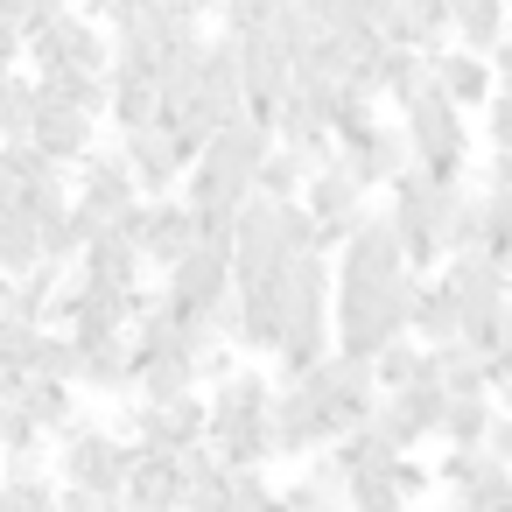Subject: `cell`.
<instances>
[{
	"label": "cell",
	"instance_id": "2",
	"mask_svg": "<svg viewBox=\"0 0 512 512\" xmlns=\"http://www.w3.org/2000/svg\"><path fill=\"white\" fill-rule=\"evenodd\" d=\"M414 281L421 274H400V281H330V351L372 365L386 344H400L407 337V309H414Z\"/></svg>",
	"mask_w": 512,
	"mask_h": 512
},
{
	"label": "cell",
	"instance_id": "1",
	"mask_svg": "<svg viewBox=\"0 0 512 512\" xmlns=\"http://www.w3.org/2000/svg\"><path fill=\"white\" fill-rule=\"evenodd\" d=\"M267 400H274V379L260 365H232L211 393H204V449L225 463V470H267Z\"/></svg>",
	"mask_w": 512,
	"mask_h": 512
},
{
	"label": "cell",
	"instance_id": "33",
	"mask_svg": "<svg viewBox=\"0 0 512 512\" xmlns=\"http://www.w3.org/2000/svg\"><path fill=\"white\" fill-rule=\"evenodd\" d=\"M0 309H8V274H0Z\"/></svg>",
	"mask_w": 512,
	"mask_h": 512
},
{
	"label": "cell",
	"instance_id": "27",
	"mask_svg": "<svg viewBox=\"0 0 512 512\" xmlns=\"http://www.w3.org/2000/svg\"><path fill=\"white\" fill-rule=\"evenodd\" d=\"M29 113H36V85H29V71H8L0 78V148H15L29 134Z\"/></svg>",
	"mask_w": 512,
	"mask_h": 512
},
{
	"label": "cell",
	"instance_id": "15",
	"mask_svg": "<svg viewBox=\"0 0 512 512\" xmlns=\"http://www.w3.org/2000/svg\"><path fill=\"white\" fill-rule=\"evenodd\" d=\"M113 148H120V162H127V176H134V197H176V183H183L190 155H183V148H176L162 127L113 134Z\"/></svg>",
	"mask_w": 512,
	"mask_h": 512
},
{
	"label": "cell",
	"instance_id": "31",
	"mask_svg": "<svg viewBox=\"0 0 512 512\" xmlns=\"http://www.w3.org/2000/svg\"><path fill=\"white\" fill-rule=\"evenodd\" d=\"M8 71H22V36H15V22H0V78Z\"/></svg>",
	"mask_w": 512,
	"mask_h": 512
},
{
	"label": "cell",
	"instance_id": "10",
	"mask_svg": "<svg viewBox=\"0 0 512 512\" xmlns=\"http://www.w3.org/2000/svg\"><path fill=\"white\" fill-rule=\"evenodd\" d=\"M113 232L141 253V267H155V274H169L190 246H197V218L183 211V197H141V204H127L120 218H113Z\"/></svg>",
	"mask_w": 512,
	"mask_h": 512
},
{
	"label": "cell",
	"instance_id": "12",
	"mask_svg": "<svg viewBox=\"0 0 512 512\" xmlns=\"http://www.w3.org/2000/svg\"><path fill=\"white\" fill-rule=\"evenodd\" d=\"M22 57L36 64V71H78V78H106V29L99 22H85L78 8L64 15V22H50L43 36H29L22 43Z\"/></svg>",
	"mask_w": 512,
	"mask_h": 512
},
{
	"label": "cell",
	"instance_id": "25",
	"mask_svg": "<svg viewBox=\"0 0 512 512\" xmlns=\"http://www.w3.org/2000/svg\"><path fill=\"white\" fill-rule=\"evenodd\" d=\"M491 477H505V463H491L484 449H442V463H435V484L449 498H477Z\"/></svg>",
	"mask_w": 512,
	"mask_h": 512
},
{
	"label": "cell",
	"instance_id": "14",
	"mask_svg": "<svg viewBox=\"0 0 512 512\" xmlns=\"http://www.w3.org/2000/svg\"><path fill=\"white\" fill-rule=\"evenodd\" d=\"M127 442L148 449V456H183L204 442V393H183V400H141L127 414Z\"/></svg>",
	"mask_w": 512,
	"mask_h": 512
},
{
	"label": "cell",
	"instance_id": "4",
	"mask_svg": "<svg viewBox=\"0 0 512 512\" xmlns=\"http://www.w3.org/2000/svg\"><path fill=\"white\" fill-rule=\"evenodd\" d=\"M330 351V260L309 253L281 274V344H274V386L302 379L316 358Z\"/></svg>",
	"mask_w": 512,
	"mask_h": 512
},
{
	"label": "cell",
	"instance_id": "9",
	"mask_svg": "<svg viewBox=\"0 0 512 512\" xmlns=\"http://www.w3.org/2000/svg\"><path fill=\"white\" fill-rule=\"evenodd\" d=\"M295 204H302V218H309V232H316V253H323V260H330V253H337V239L372 211L365 183L337 162V148H330V162H316V169L302 176V197H295Z\"/></svg>",
	"mask_w": 512,
	"mask_h": 512
},
{
	"label": "cell",
	"instance_id": "3",
	"mask_svg": "<svg viewBox=\"0 0 512 512\" xmlns=\"http://www.w3.org/2000/svg\"><path fill=\"white\" fill-rule=\"evenodd\" d=\"M456 190L463 183H428V176H414V169H400L393 183H386V225H393V239H400V260H407V274H435L442 260H449V218H456Z\"/></svg>",
	"mask_w": 512,
	"mask_h": 512
},
{
	"label": "cell",
	"instance_id": "17",
	"mask_svg": "<svg viewBox=\"0 0 512 512\" xmlns=\"http://www.w3.org/2000/svg\"><path fill=\"white\" fill-rule=\"evenodd\" d=\"M22 141H29L50 169H64V176H71V169L99 148V120H85V113H71V106H36Z\"/></svg>",
	"mask_w": 512,
	"mask_h": 512
},
{
	"label": "cell",
	"instance_id": "26",
	"mask_svg": "<svg viewBox=\"0 0 512 512\" xmlns=\"http://www.w3.org/2000/svg\"><path fill=\"white\" fill-rule=\"evenodd\" d=\"M491 414H498V400H449V407H442V421H435L442 449H477V442H484V428H491Z\"/></svg>",
	"mask_w": 512,
	"mask_h": 512
},
{
	"label": "cell",
	"instance_id": "11",
	"mask_svg": "<svg viewBox=\"0 0 512 512\" xmlns=\"http://www.w3.org/2000/svg\"><path fill=\"white\" fill-rule=\"evenodd\" d=\"M176 316H232V260L218 253V246H190L169 274H162V288H155Z\"/></svg>",
	"mask_w": 512,
	"mask_h": 512
},
{
	"label": "cell",
	"instance_id": "21",
	"mask_svg": "<svg viewBox=\"0 0 512 512\" xmlns=\"http://www.w3.org/2000/svg\"><path fill=\"white\" fill-rule=\"evenodd\" d=\"M442 15H449V43L470 57H491L505 36V0H442Z\"/></svg>",
	"mask_w": 512,
	"mask_h": 512
},
{
	"label": "cell",
	"instance_id": "20",
	"mask_svg": "<svg viewBox=\"0 0 512 512\" xmlns=\"http://www.w3.org/2000/svg\"><path fill=\"white\" fill-rule=\"evenodd\" d=\"M379 43H393V50H407V57L449 50V15H442V0H393V15L379 22Z\"/></svg>",
	"mask_w": 512,
	"mask_h": 512
},
{
	"label": "cell",
	"instance_id": "6",
	"mask_svg": "<svg viewBox=\"0 0 512 512\" xmlns=\"http://www.w3.org/2000/svg\"><path fill=\"white\" fill-rule=\"evenodd\" d=\"M400 141H407V169L414 176H428V183H470V155H477V141H470V120L428 85L400 120Z\"/></svg>",
	"mask_w": 512,
	"mask_h": 512
},
{
	"label": "cell",
	"instance_id": "19",
	"mask_svg": "<svg viewBox=\"0 0 512 512\" xmlns=\"http://www.w3.org/2000/svg\"><path fill=\"white\" fill-rule=\"evenodd\" d=\"M428 78H435V92H442V99H449L463 120H470V113H477V106L498 92V71H491V57H470V50H456V43L428 57Z\"/></svg>",
	"mask_w": 512,
	"mask_h": 512
},
{
	"label": "cell",
	"instance_id": "8",
	"mask_svg": "<svg viewBox=\"0 0 512 512\" xmlns=\"http://www.w3.org/2000/svg\"><path fill=\"white\" fill-rule=\"evenodd\" d=\"M295 386H302V400L316 407V421L330 428V442H337V435H351V428H365V421H372V407H379L372 365L337 358V351H323V358H316Z\"/></svg>",
	"mask_w": 512,
	"mask_h": 512
},
{
	"label": "cell",
	"instance_id": "30",
	"mask_svg": "<svg viewBox=\"0 0 512 512\" xmlns=\"http://www.w3.org/2000/svg\"><path fill=\"white\" fill-rule=\"evenodd\" d=\"M71 8H78V0H22V8H15V36L29 43V36H43L50 22H64Z\"/></svg>",
	"mask_w": 512,
	"mask_h": 512
},
{
	"label": "cell",
	"instance_id": "18",
	"mask_svg": "<svg viewBox=\"0 0 512 512\" xmlns=\"http://www.w3.org/2000/svg\"><path fill=\"white\" fill-rule=\"evenodd\" d=\"M337 162H344V169H351V176L365 183V197H372V190H386V183H393V176L407 169V141H400V127H393V120L379 113V120H372L365 134L337 141Z\"/></svg>",
	"mask_w": 512,
	"mask_h": 512
},
{
	"label": "cell",
	"instance_id": "22",
	"mask_svg": "<svg viewBox=\"0 0 512 512\" xmlns=\"http://www.w3.org/2000/svg\"><path fill=\"white\" fill-rule=\"evenodd\" d=\"M99 393V400H120L127 393V337H92L78 344V372H71V393Z\"/></svg>",
	"mask_w": 512,
	"mask_h": 512
},
{
	"label": "cell",
	"instance_id": "5",
	"mask_svg": "<svg viewBox=\"0 0 512 512\" xmlns=\"http://www.w3.org/2000/svg\"><path fill=\"white\" fill-rule=\"evenodd\" d=\"M435 281L456 302V337L484 365H505V330H512V316H505V267H491L484 253H456V260L435 267Z\"/></svg>",
	"mask_w": 512,
	"mask_h": 512
},
{
	"label": "cell",
	"instance_id": "29",
	"mask_svg": "<svg viewBox=\"0 0 512 512\" xmlns=\"http://www.w3.org/2000/svg\"><path fill=\"white\" fill-rule=\"evenodd\" d=\"M414 379H421V344L400 337V344H386V351L372 358V386H379V393H400V386H414Z\"/></svg>",
	"mask_w": 512,
	"mask_h": 512
},
{
	"label": "cell",
	"instance_id": "28",
	"mask_svg": "<svg viewBox=\"0 0 512 512\" xmlns=\"http://www.w3.org/2000/svg\"><path fill=\"white\" fill-rule=\"evenodd\" d=\"M302 176H309V169H302L295 155L267 148V155H260V176H253V197H267V204H295V197H302Z\"/></svg>",
	"mask_w": 512,
	"mask_h": 512
},
{
	"label": "cell",
	"instance_id": "13",
	"mask_svg": "<svg viewBox=\"0 0 512 512\" xmlns=\"http://www.w3.org/2000/svg\"><path fill=\"white\" fill-rule=\"evenodd\" d=\"M400 274H407V260H400V239H393L386 211H365L330 253V281H400Z\"/></svg>",
	"mask_w": 512,
	"mask_h": 512
},
{
	"label": "cell",
	"instance_id": "16",
	"mask_svg": "<svg viewBox=\"0 0 512 512\" xmlns=\"http://www.w3.org/2000/svg\"><path fill=\"white\" fill-rule=\"evenodd\" d=\"M71 288H85V295H141V281H148V267H141V253L106 225L78 260H71V274H64Z\"/></svg>",
	"mask_w": 512,
	"mask_h": 512
},
{
	"label": "cell",
	"instance_id": "32",
	"mask_svg": "<svg viewBox=\"0 0 512 512\" xmlns=\"http://www.w3.org/2000/svg\"><path fill=\"white\" fill-rule=\"evenodd\" d=\"M15 386H22V379H15V365H8V358H0V407H8V400H15Z\"/></svg>",
	"mask_w": 512,
	"mask_h": 512
},
{
	"label": "cell",
	"instance_id": "23",
	"mask_svg": "<svg viewBox=\"0 0 512 512\" xmlns=\"http://www.w3.org/2000/svg\"><path fill=\"white\" fill-rule=\"evenodd\" d=\"M407 344H421V351H435V344H463V337H456V302L442 295V281H435V274H428V281H414Z\"/></svg>",
	"mask_w": 512,
	"mask_h": 512
},
{
	"label": "cell",
	"instance_id": "7",
	"mask_svg": "<svg viewBox=\"0 0 512 512\" xmlns=\"http://www.w3.org/2000/svg\"><path fill=\"white\" fill-rule=\"evenodd\" d=\"M50 477L64 491H85V498H120V477H127V435L92 421V414H71L57 435H50Z\"/></svg>",
	"mask_w": 512,
	"mask_h": 512
},
{
	"label": "cell",
	"instance_id": "24",
	"mask_svg": "<svg viewBox=\"0 0 512 512\" xmlns=\"http://www.w3.org/2000/svg\"><path fill=\"white\" fill-rule=\"evenodd\" d=\"M15 407H22V421L50 442V435L78 414V393H71V386H57V379H22V386H15Z\"/></svg>",
	"mask_w": 512,
	"mask_h": 512
}]
</instances>
